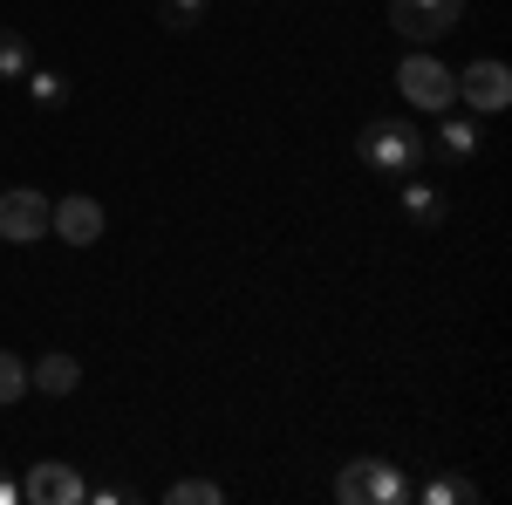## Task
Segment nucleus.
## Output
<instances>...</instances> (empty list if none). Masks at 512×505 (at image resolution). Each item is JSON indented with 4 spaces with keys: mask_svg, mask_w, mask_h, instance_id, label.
Instances as JSON below:
<instances>
[{
    "mask_svg": "<svg viewBox=\"0 0 512 505\" xmlns=\"http://www.w3.org/2000/svg\"><path fill=\"white\" fill-rule=\"evenodd\" d=\"M335 499L342 505H410L417 485H410V471L396 458H349L342 478H335Z\"/></svg>",
    "mask_w": 512,
    "mask_h": 505,
    "instance_id": "nucleus-1",
    "label": "nucleus"
},
{
    "mask_svg": "<svg viewBox=\"0 0 512 505\" xmlns=\"http://www.w3.org/2000/svg\"><path fill=\"white\" fill-rule=\"evenodd\" d=\"M355 151H362L369 171H383V178H410V171L424 164V137H417V123H403V117H376L362 130Z\"/></svg>",
    "mask_w": 512,
    "mask_h": 505,
    "instance_id": "nucleus-2",
    "label": "nucleus"
},
{
    "mask_svg": "<svg viewBox=\"0 0 512 505\" xmlns=\"http://www.w3.org/2000/svg\"><path fill=\"white\" fill-rule=\"evenodd\" d=\"M396 89H403V103H410V110L444 117V110L458 103V69H444L431 48H410V55H403V69H396Z\"/></svg>",
    "mask_w": 512,
    "mask_h": 505,
    "instance_id": "nucleus-3",
    "label": "nucleus"
},
{
    "mask_svg": "<svg viewBox=\"0 0 512 505\" xmlns=\"http://www.w3.org/2000/svg\"><path fill=\"white\" fill-rule=\"evenodd\" d=\"M458 96L472 103L478 117H499L512 103V69L499 62V55H478L472 69H458Z\"/></svg>",
    "mask_w": 512,
    "mask_h": 505,
    "instance_id": "nucleus-4",
    "label": "nucleus"
},
{
    "mask_svg": "<svg viewBox=\"0 0 512 505\" xmlns=\"http://www.w3.org/2000/svg\"><path fill=\"white\" fill-rule=\"evenodd\" d=\"M0 239H7V246H35V239H48V198H41L35 185L0 192Z\"/></svg>",
    "mask_w": 512,
    "mask_h": 505,
    "instance_id": "nucleus-5",
    "label": "nucleus"
},
{
    "mask_svg": "<svg viewBox=\"0 0 512 505\" xmlns=\"http://www.w3.org/2000/svg\"><path fill=\"white\" fill-rule=\"evenodd\" d=\"M21 499L28 505H82L89 499V478H82L76 465H55V458H48V465H35L21 478Z\"/></svg>",
    "mask_w": 512,
    "mask_h": 505,
    "instance_id": "nucleus-6",
    "label": "nucleus"
},
{
    "mask_svg": "<svg viewBox=\"0 0 512 505\" xmlns=\"http://www.w3.org/2000/svg\"><path fill=\"white\" fill-rule=\"evenodd\" d=\"M48 233L69 239V246H96V239H103V205H96L89 192L55 198V205H48Z\"/></svg>",
    "mask_w": 512,
    "mask_h": 505,
    "instance_id": "nucleus-7",
    "label": "nucleus"
},
{
    "mask_svg": "<svg viewBox=\"0 0 512 505\" xmlns=\"http://www.w3.org/2000/svg\"><path fill=\"white\" fill-rule=\"evenodd\" d=\"M76 383H82V362L69 349H48L35 369H28V389H41V396H69Z\"/></svg>",
    "mask_w": 512,
    "mask_h": 505,
    "instance_id": "nucleus-8",
    "label": "nucleus"
},
{
    "mask_svg": "<svg viewBox=\"0 0 512 505\" xmlns=\"http://www.w3.org/2000/svg\"><path fill=\"white\" fill-rule=\"evenodd\" d=\"M437 151L451 157V164L478 157V130H472V117H451V110H444V123H437Z\"/></svg>",
    "mask_w": 512,
    "mask_h": 505,
    "instance_id": "nucleus-9",
    "label": "nucleus"
},
{
    "mask_svg": "<svg viewBox=\"0 0 512 505\" xmlns=\"http://www.w3.org/2000/svg\"><path fill=\"white\" fill-rule=\"evenodd\" d=\"M390 28H396V35H403V41H417V48H424V41H437V35H444V28H437L431 14H424V7H410V0H390Z\"/></svg>",
    "mask_w": 512,
    "mask_h": 505,
    "instance_id": "nucleus-10",
    "label": "nucleus"
},
{
    "mask_svg": "<svg viewBox=\"0 0 512 505\" xmlns=\"http://www.w3.org/2000/svg\"><path fill=\"white\" fill-rule=\"evenodd\" d=\"M35 69V48H28V35L21 28H0V82H21Z\"/></svg>",
    "mask_w": 512,
    "mask_h": 505,
    "instance_id": "nucleus-11",
    "label": "nucleus"
},
{
    "mask_svg": "<svg viewBox=\"0 0 512 505\" xmlns=\"http://www.w3.org/2000/svg\"><path fill=\"white\" fill-rule=\"evenodd\" d=\"M403 212H410L417 226H437V219H444V192L417 178V185H403Z\"/></svg>",
    "mask_w": 512,
    "mask_h": 505,
    "instance_id": "nucleus-12",
    "label": "nucleus"
},
{
    "mask_svg": "<svg viewBox=\"0 0 512 505\" xmlns=\"http://www.w3.org/2000/svg\"><path fill=\"white\" fill-rule=\"evenodd\" d=\"M417 499L424 505H472V478H458V471H444V478H431V485H417Z\"/></svg>",
    "mask_w": 512,
    "mask_h": 505,
    "instance_id": "nucleus-13",
    "label": "nucleus"
},
{
    "mask_svg": "<svg viewBox=\"0 0 512 505\" xmlns=\"http://www.w3.org/2000/svg\"><path fill=\"white\" fill-rule=\"evenodd\" d=\"M28 96H35L41 110H62V103H69V76H55V69H28Z\"/></svg>",
    "mask_w": 512,
    "mask_h": 505,
    "instance_id": "nucleus-14",
    "label": "nucleus"
},
{
    "mask_svg": "<svg viewBox=\"0 0 512 505\" xmlns=\"http://www.w3.org/2000/svg\"><path fill=\"white\" fill-rule=\"evenodd\" d=\"M164 499L171 505H226V485H212V478H178Z\"/></svg>",
    "mask_w": 512,
    "mask_h": 505,
    "instance_id": "nucleus-15",
    "label": "nucleus"
},
{
    "mask_svg": "<svg viewBox=\"0 0 512 505\" xmlns=\"http://www.w3.org/2000/svg\"><path fill=\"white\" fill-rule=\"evenodd\" d=\"M28 396V362L14 349H0V403H21Z\"/></svg>",
    "mask_w": 512,
    "mask_h": 505,
    "instance_id": "nucleus-16",
    "label": "nucleus"
},
{
    "mask_svg": "<svg viewBox=\"0 0 512 505\" xmlns=\"http://www.w3.org/2000/svg\"><path fill=\"white\" fill-rule=\"evenodd\" d=\"M198 21H205V0H164V28L185 35V28H198Z\"/></svg>",
    "mask_w": 512,
    "mask_h": 505,
    "instance_id": "nucleus-17",
    "label": "nucleus"
},
{
    "mask_svg": "<svg viewBox=\"0 0 512 505\" xmlns=\"http://www.w3.org/2000/svg\"><path fill=\"white\" fill-rule=\"evenodd\" d=\"M410 7H424V14H431V21L444 28V35H451V28L465 21V0H410Z\"/></svg>",
    "mask_w": 512,
    "mask_h": 505,
    "instance_id": "nucleus-18",
    "label": "nucleus"
},
{
    "mask_svg": "<svg viewBox=\"0 0 512 505\" xmlns=\"http://www.w3.org/2000/svg\"><path fill=\"white\" fill-rule=\"evenodd\" d=\"M0 505H21V478H7V471H0Z\"/></svg>",
    "mask_w": 512,
    "mask_h": 505,
    "instance_id": "nucleus-19",
    "label": "nucleus"
}]
</instances>
